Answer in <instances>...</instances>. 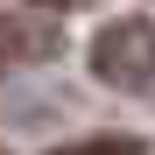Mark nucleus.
<instances>
[{
	"instance_id": "1",
	"label": "nucleus",
	"mask_w": 155,
	"mask_h": 155,
	"mask_svg": "<svg viewBox=\"0 0 155 155\" xmlns=\"http://www.w3.org/2000/svg\"><path fill=\"white\" fill-rule=\"evenodd\" d=\"M92 78L127 99H155V21L148 14H120L92 35Z\"/></svg>"
},
{
	"instance_id": "2",
	"label": "nucleus",
	"mask_w": 155,
	"mask_h": 155,
	"mask_svg": "<svg viewBox=\"0 0 155 155\" xmlns=\"http://www.w3.org/2000/svg\"><path fill=\"white\" fill-rule=\"evenodd\" d=\"M49 155H148L141 134H92V141H71V148H49Z\"/></svg>"
},
{
	"instance_id": "3",
	"label": "nucleus",
	"mask_w": 155,
	"mask_h": 155,
	"mask_svg": "<svg viewBox=\"0 0 155 155\" xmlns=\"http://www.w3.org/2000/svg\"><path fill=\"white\" fill-rule=\"evenodd\" d=\"M28 49H42V42H35L28 28H21V21H7V14H0V64H21Z\"/></svg>"
},
{
	"instance_id": "4",
	"label": "nucleus",
	"mask_w": 155,
	"mask_h": 155,
	"mask_svg": "<svg viewBox=\"0 0 155 155\" xmlns=\"http://www.w3.org/2000/svg\"><path fill=\"white\" fill-rule=\"evenodd\" d=\"M35 7H49V14H71V7H85V0H35Z\"/></svg>"
}]
</instances>
